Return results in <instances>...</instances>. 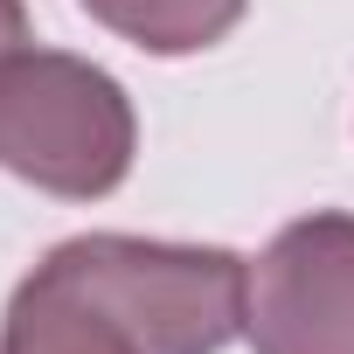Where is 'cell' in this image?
Instances as JSON below:
<instances>
[{"instance_id": "cell-1", "label": "cell", "mask_w": 354, "mask_h": 354, "mask_svg": "<svg viewBox=\"0 0 354 354\" xmlns=\"http://www.w3.org/2000/svg\"><path fill=\"white\" fill-rule=\"evenodd\" d=\"M250 264L223 243L91 230L56 243L0 313V354H223Z\"/></svg>"}, {"instance_id": "cell-2", "label": "cell", "mask_w": 354, "mask_h": 354, "mask_svg": "<svg viewBox=\"0 0 354 354\" xmlns=\"http://www.w3.org/2000/svg\"><path fill=\"white\" fill-rule=\"evenodd\" d=\"M139 153V111L111 70L70 49L0 56V174L56 195L104 202Z\"/></svg>"}, {"instance_id": "cell-3", "label": "cell", "mask_w": 354, "mask_h": 354, "mask_svg": "<svg viewBox=\"0 0 354 354\" xmlns=\"http://www.w3.org/2000/svg\"><path fill=\"white\" fill-rule=\"evenodd\" d=\"M250 354H354V216L313 209L285 223L243 278Z\"/></svg>"}, {"instance_id": "cell-4", "label": "cell", "mask_w": 354, "mask_h": 354, "mask_svg": "<svg viewBox=\"0 0 354 354\" xmlns=\"http://www.w3.org/2000/svg\"><path fill=\"white\" fill-rule=\"evenodd\" d=\"M77 8L146 56H202L250 15V0H77Z\"/></svg>"}, {"instance_id": "cell-5", "label": "cell", "mask_w": 354, "mask_h": 354, "mask_svg": "<svg viewBox=\"0 0 354 354\" xmlns=\"http://www.w3.org/2000/svg\"><path fill=\"white\" fill-rule=\"evenodd\" d=\"M15 49H28V8L0 0V56H15Z\"/></svg>"}]
</instances>
